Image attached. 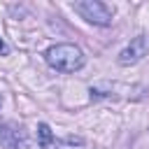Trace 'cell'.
<instances>
[{
	"mask_svg": "<svg viewBox=\"0 0 149 149\" xmlns=\"http://www.w3.org/2000/svg\"><path fill=\"white\" fill-rule=\"evenodd\" d=\"M44 58L58 72H77L84 68V54L74 44H54L47 49Z\"/></svg>",
	"mask_w": 149,
	"mask_h": 149,
	"instance_id": "obj_1",
	"label": "cell"
},
{
	"mask_svg": "<svg viewBox=\"0 0 149 149\" xmlns=\"http://www.w3.org/2000/svg\"><path fill=\"white\" fill-rule=\"evenodd\" d=\"M72 7L81 19H86L93 26H109L112 23V14L114 12H112L109 5H105L100 0H81V2H74Z\"/></svg>",
	"mask_w": 149,
	"mask_h": 149,
	"instance_id": "obj_2",
	"label": "cell"
},
{
	"mask_svg": "<svg viewBox=\"0 0 149 149\" xmlns=\"http://www.w3.org/2000/svg\"><path fill=\"white\" fill-rule=\"evenodd\" d=\"M149 54V35H137L133 37L119 54V63L121 65H133L137 61H142Z\"/></svg>",
	"mask_w": 149,
	"mask_h": 149,
	"instance_id": "obj_3",
	"label": "cell"
},
{
	"mask_svg": "<svg viewBox=\"0 0 149 149\" xmlns=\"http://www.w3.org/2000/svg\"><path fill=\"white\" fill-rule=\"evenodd\" d=\"M37 137H40V144H42L44 149L54 144V135H51V128H49L47 123H40V126H37Z\"/></svg>",
	"mask_w": 149,
	"mask_h": 149,
	"instance_id": "obj_4",
	"label": "cell"
},
{
	"mask_svg": "<svg viewBox=\"0 0 149 149\" xmlns=\"http://www.w3.org/2000/svg\"><path fill=\"white\" fill-rule=\"evenodd\" d=\"M0 54H2V56H5V54H7V44H5V42H2V37H0Z\"/></svg>",
	"mask_w": 149,
	"mask_h": 149,
	"instance_id": "obj_5",
	"label": "cell"
},
{
	"mask_svg": "<svg viewBox=\"0 0 149 149\" xmlns=\"http://www.w3.org/2000/svg\"><path fill=\"white\" fill-rule=\"evenodd\" d=\"M0 105H2V95H0Z\"/></svg>",
	"mask_w": 149,
	"mask_h": 149,
	"instance_id": "obj_6",
	"label": "cell"
}]
</instances>
